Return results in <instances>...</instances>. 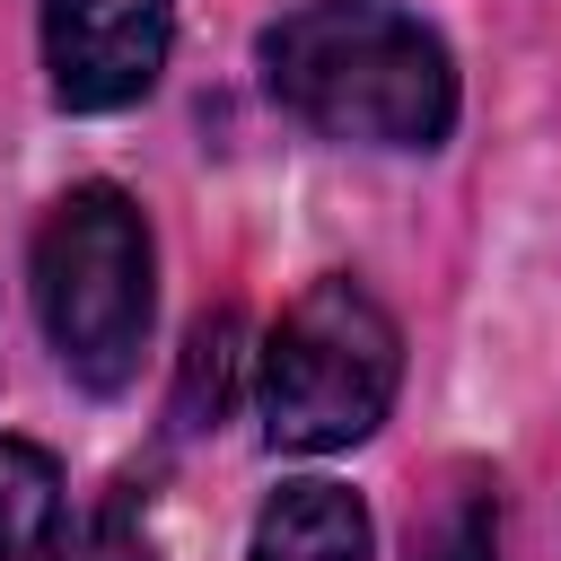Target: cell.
<instances>
[{
  "mask_svg": "<svg viewBox=\"0 0 561 561\" xmlns=\"http://www.w3.org/2000/svg\"><path fill=\"white\" fill-rule=\"evenodd\" d=\"M263 79L307 131L359 149H438L456 123L447 44L386 0L289 9L280 26H263Z\"/></svg>",
  "mask_w": 561,
  "mask_h": 561,
  "instance_id": "cell-1",
  "label": "cell"
},
{
  "mask_svg": "<svg viewBox=\"0 0 561 561\" xmlns=\"http://www.w3.org/2000/svg\"><path fill=\"white\" fill-rule=\"evenodd\" d=\"M149 307H158V254H149L140 202L123 184H70L35 228V316L53 359L88 394L131 386Z\"/></svg>",
  "mask_w": 561,
  "mask_h": 561,
  "instance_id": "cell-2",
  "label": "cell"
},
{
  "mask_svg": "<svg viewBox=\"0 0 561 561\" xmlns=\"http://www.w3.org/2000/svg\"><path fill=\"white\" fill-rule=\"evenodd\" d=\"M394 386H403V333L351 272H324L316 289H298L254 359L263 438L289 456L359 447L394 412Z\"/></svg>",
  "mask_w": 561,
  "mask_h": 561,
  "instance_id": "cell-3",
  "label": "cell"
},
{
  "mask_svg": "<svg viewBox=\"0 0 561 561\" xmlns=\"http://www.w3.org/2000/svg\"><path fill=\"white\" fill-rule=\"evenodd\" d=\"M167 44H175L167 0H44V70L53 105L70 114L140 105L167 70Z\"/></svg>",
  "mask_w": 561,
  "mask_h": 561,
  "instance_id": "cell-4",
  "label": "cell"
},
{
  "mask_svg": "<svg viewBox=\"0 0 561 561\" xmlns=\"http://www.w3.org/2000/svg\"><path fill=\"white\" fill-rule=\"evenodd\" d=\"M368 552H377L368 508L342 482H280L245 543V561H368Z\"/></svg>",
  "mask_w": 561,
  "mask_h": 561,
  "instance_id": "cell-5",
  "label": "cell"
},
{
  "mask_svg": "<svg viewBox=\"0 0 561 561\" xmlns=\"http://www.w3.org/2000/svg\"><path fill=\"white\" fill-rule=\"evenodd\" d=\"M0 561H70L61 465L35 438H0Z\"/></svg>",
  "mask_w": 561,
  "mask_h": 561,
  "instance_id": "cell-6",
  "label": "cell"
},
{
  "mask_svg": "<svg viewBox=\"0 0 561 561\" xmlns=\"http://www.w3.org/2000/svg\"><path fill=\"white\" fill-rule=\"evenodd\" d=\"M237 368H245V324L237 307L202 316L184 333V368H175V430H219V412L237 403Z\"/></svg>",
  "mask_w": 561,
  "mask_h": 561,
  "instance_id": "cell-7",
  "label": "cell"
},
{
  "mask_svg": "<svg viewBox=\"0 0 561 561\" xmlns=\"http://www.w3.org/2000/svg\"><path fill=\"white\" fill-rule=\"evenodd\" d=\"M412 561H500V491H491V482H456V491L430 508Z\"/></svg>",
  "mask_w": 561,
  "mask_h": 561,
  "instance_id": "cell-8",
  "label": "cell"
},
{
  "mask_svg": "<svg viewBox=\"0 0 561 561\" xmlns=\"http://www.w3.org/2000/svg\"><path fill=\"white\" fill-rule=\"evenodd\" d=\"M96 561H158V517H149V482L123 473L96 508Z\"/></svg>",
  "mask_w": 561,
  "mask_h": 561,
  "instance_id": "cell-9",
  "label": "cell"
}]
</instances>
